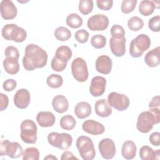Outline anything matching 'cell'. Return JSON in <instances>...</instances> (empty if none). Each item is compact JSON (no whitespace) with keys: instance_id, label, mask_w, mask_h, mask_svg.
<instances>
[{"instance_id":"cell-9","label":"cell","mask_w":160,"mask_h":160,"mask_svg":"<svg viewBox=\"0 0 160 160\" xmlns=\"http://www.w3.org/2000/svg\"><path fill=\"white\" fill-rule=\"evenodd\" d=\"M23 149L18 142H11L4 139L0 144V156H8L11 158H18L22 155Z\"/></svg>"},{"instance_id":"cell-20","label":"cell","mask_w":160,"mask_h":160,"mask_svg":"<svg viewBox=\"0 0 160 160\" xmlns=\"http://www.w3.org/2000/svg\"><path fill=\"white\" fill-rule=\"evenodd\" d=\"M52 106L55 111L58 113H63L69 108V102L67 98L61 94L54 96L52 100Z\"/></svg>"},{"instance_id":"cell-43","label":"cell","mask_w":160,"mask_h":160,"mask_svg":"<svg viewBox=\"0 0 160 160\" xmlns=\"http://www.w3.org/2000/svg\"><path fill=\"white\" fill-rule=\"evenodd\" d=\"M96 4L99 9L102 11L110 10L113 5L112 0H97Z\"/></svg>"},{"instance_id":"cell-3","label":"cell","mask_w":160,"mask_h":160,"mask_svg":"<svg viewBox=\"0 0 160 160\" xmlns=\"http://www.w3.org/2000/svg\"><path fill=\"white\" fill-rule=\"evenodd\" d=\"M151 45L149 37L144 34H140L134 38L129 45V54L131 57L138 58L148 50Z\"/></svg>"},{"instance_id":"cell-40","label":"cell","mask_w":160,"mask_h":160,"mask_svg":"<svg viewBox=\"0 0 160 160\" xmlns=\"http://www.w3.org/2000/svg\"><path fill=\"white\" fill-rule=\"evenodd\" d=\"M89 36V32L84 29L77 31L74 34V38L79 43H82V44L85 43L88 41Z\"/></svg>"},{"instance_id":"cell-4","label":"cell","mask_w":160,"mask_h":160,"mask_svg":"<svg viewBox=\"0 0 160 160\" xmlns=\"http://www.w3.org/2000/svg\"><path fill=\"white\" fill-rule=\"evenodd\" d=\"M76 148L84 160H92L96 156L95 148L92 139L86 136H81L76 140Z\"/></svg>"},{"instance_id":"cell-6","label":"cell","mask_w":160,"mask_h":160,"mask_svg":"<svg viewBox=\"0 0 160 160\" xmlns=\"http://www.w3.org/2000/svg\"><path fill=\"white\" fill-rule=\"evenodd\" d=\"M20 136L22 141L27 144H34L37 141L38 128L36 123L31 119L21 122Z\"/></svg>"},{"instance_id":"cell-27","label":"cell","mask_w":160,"mask_h":160,"mask_svg":"<svg viewBox=\"0 0 160 160\" xmlns=\"http://www.w3.org/2000/svg\"><path fill=\"white\" fill-rule=\"evenodd\" d=\"M54 57L63 62L68 63L72 57V51L67 46H61L56 49Z\"/></svg>"},{"instance_id":"cell-11","label":"cell","mask_w":160,"mask_h":160,"mask_svg":"<svg viewBox=\"0 0 160 160\" xmlns=\"http://www.w3.org/2000/svg\"><path fill=\"white\" fill-rule=\"evenodd\" d=\"M109 25L108 18L102 14H97L89 18L87 26L92 31H104L106 29Z\"/></svg>"},{"instance_id":"cell-47","label":"cell","mask_w":160,"mask_h":160,"mask_svg":"<svg viewBox=\"0 0 160 160\" xmlns=\"http://www.w3.org/2000/svg\"><path fill=\"white\" fill-rule=\"evenodd\" d=\"M160 105V101H159V96H154L151 101L149 103V108H154L159 107Z\"/></svg>"},{"instance_id":"cell-25","label":"cell","mask_w":160,"mask_h":160,"mask_svg":"<svg viewBox=\"0 0 160 160\" xmlns=\"http://www.w3.org/2000/svg\"><path fill=\"white\" fill-rule=\"evenodd\" d=\"M139 157L142 160L159 159L160 149L154 151L148 146H143L140 148Z\"/></svg>"},{"instance_id":"cell-48","label":"cell","mask_w":160,"mask_h":160,"mask_svg":"<svg viewBox=\"0 0 160 160\" xmlns=\"http://www.w3.org/2000/svg\"><path fill=\"white\" fill-rule=\"evenodd\" d=\"M72 159H78V158L75 156H74V154L71 151H64L62 154V155L61 156V159H62V160Z\"/></svg>"},{"instance_id":"cell-33","label":"cell","mask_w":160,"mask_h":160,"mask_svg":"<svg viewBox=\"0 0 160 160\" xmlns=\"http://www.w3.org/2000/svg\"><path fill=\"white\" fill-rule=\"evenodd\" d=\"M128 26L132 31H138L143 28L144 21L138 16H132L128 20Z\"/></svg>"},{"instance_id":"cell-16","label":"cell","mask_w":160,"mask_h":160,"mask_svg":"<svg viewBox=\"0 0 160 160\" xmlns=\"http://www.w3.org/2000/svg\"><path fill=\"white\" fill-rule=\"evenodd\" d=\"M82 128L85 132L95 136L102 134L105 131L102 124L92 119L86 120L82 123Z\"/></svg>"},{"instance_id":"cell-44","label":"cell","mask_w":160,"mask_h":160,"mask_svg":"<svg viewBox=\"0 0 160 160\" xmlns=\"http://www.w3.org/2000/svg\"><path fill=\"white\" fill-rule=\"evenodd\" d=\"M17 86V82L13 79H8L3 82L2 88L3 89L7 91L10 92L14 90Z\"/></svg>"},{"instance_id":"cell-46","label":"cell","mask_w":160,"mask_h":160,"mask_svg":"<svg viewBox=\"0 0 160 160\" xmlns=\"http://www.w3.org/2000/svg\"><path fill=\"white\" fill-rule=\"evenodd\" d=\"M9 104L8 97L4 93H0V111L5 110Z\"/></svg>"},{"instance_id":"cell-29","label":"cell","mask_w":160,"mask_h":160,"mask_svg":"<svg viewBox=\"0 0 160 160\" xmlns=\"http://www.w3.org/2000/svg\"><path fill=\"white\" fill-rule=\"evenodd\" d=\"M60 126L65 130L70 131L73 129L76 124V121L73 116L69 114L63 116L60 119Z\"/></svg>"},{"instance_id":"cell-12","label":"cell","mask_w":160,"mask_h":160,"mask_svg":"<svg viewBox=\"0 0 160 160\" xmlns=\"http://www.w3.org/2000/svg\"><path fill=\"white\" fill-rule=\"evenodd\" d=\"M99 151L105 159H111L114 158L116 154L115 144L110 138H104L100 141L98 144Z\"/></svg>"},{"instance_id":"cell-1","label":"cell","mask_w":160,"mask_h":160,"mask_svg":"<svg viewBox=\"0 0 160 160\" xmlns=\"http://www.w3.org/2000/svg\"><path fill=\"white\" fill-rule=\"evenodd\" d=\"M48 61V54L45 50L34 44H29L25 48L22 64L27 71L44 68Z\"/></svg>"},{"instance_id":"cell-2","label":"cell","mask_w":160,"mask_h":160,"mask_svg":"<svg viewBox=\"0 0 160 160\" xmlns=\"http://www.w3.org/2000/svg\"><path fill=\"white\" fill-rule=\"evenodd\" d=\"M160 122V110L159 108H150L149 111H143L138 116L136 128L141 133H148L154 124Z\"/></svg>"},{"instance_id":"cell-23","label":"cell","mask_w":160,"mask_h":160,"mask_svg":"<svg viewBox=\"0 0 160 160\" xmlns=\"http://www.w3.org/2000/svg\"><path fill=\"white\" fill-rule=\"evenodd\" d=\"M137 152V147L132 141L124 142L121 148V154L126 159H132L135 158Z\"/></svg>"},{"instance_id":"cell-32","label":"cell","mask_w":160,"mask_h":160,"mask_svg":"<svg viewBox=\"0 0 160 160\" xmlns=\"http://www.w3.org/2000/svg\"><path fill=\"white\" fill-rule=\"evenodd\" d=\"M46 83L48 86L51 88H59L63 83V79L61 75L52 74L47 78Z\"/></svg>"},{"instance_id":"cell-24","label":"cell","mask_w":160,"mask_h":160,"mask_svg":"<svg viewBox=\"0 0 160 160\" xmlns=\"http://www.w3.org/2000/svg\"><path fill=\"white\" fill-rule=\"evenodd\" d=\"M92 112V108L89 103L82 101L78 102L74 108L75 115L81 119L88 118Z\"/></svg>"},{"instance_id":"cell-13","label":"cell","mask_w":160,"mask_h":160,"mask_svg":"<svg viewBox=\"0 0 160 160\" xmlns=\"http://www.w3.org/2000/svg\"><path fill=\"white\" fill-rule=\"evenodd\" d=\"M0 12L4 19L11 20L16 17L18 10L12 1L2 0L0 3Z\"/></svg>"},{"instance_id":"cell-31","label":"cell","mask_w":160,"mask_h":160,"mask_svg":"<svg viewBox=\"0 0 160 160\" xmlns=\"http://www.w3.org/2000/svg\"><path fill=\"white\" fill-rule=\"evenodd\" d=\"M55 38L60 41H66L69 39L71 37L70 30L64 26H59L54 31Z\"/></svg>"},{"instance_id":"cell-7","label":"cell","mask_w":160,"mask_h":160,"mask_svg":"<svg viewBox=\"0 0 160 160\" xmlns=\"http://www.w3.org/2000/svg\"><path fill=\"white\" fill-rule=\"evenodd\" d=\"M48 141L53 147L61 150H67L72 145V138L68 133L51 132L48 136Z\"/></svg>"},{"instance_id":"cell-39","label":"cell","mask_w":160,"mask_h":160,"mask_svg":"<svg viewBox=\"0 0 160 160\" xmlns=\"http://www.w3.org/2000/svg\"><path fill=\"white\" fill-rule=\"evenodd\" d=\"M148 28L153 32L160 31V16L159 15L155 16L149 20Z\"/></svg>"},{"instance_id":"cell-18","label":"cell","mask_w":160,"mask_h":160,"mask_svg":"<svg viewBox=\"0 0 160 160\" xmlns=\"http://www.w3.org/2000/svg\"><path fill=\"white\" fill-rule=\"evenodd\" d=\"M109 47L112 53L116 57H122L126 52V38L115 39L111 38L109 39Z\"/></svg>"},{"instance_id":"cell-26","label":"cell","mask_w":160,"mask_h":160,"mask_svg":"<svg viewBox=\"0 0 160 160\" xmlns=\"http://www.w3.org/2000/svg\"><path fill=\"white\" fill-rule=\"evenodd\" d=\"M3 67L5 71L9 74H16L19 71L18 60L13 58H6L3 61Z\"/></svg>"},{"instance_id":"cell-5","label":"cell","mask_w":160,"mask_h":160,"mask_svg":"<svg viewBox=\"0 0 160 160\" xmlns=\"http://www.w3.org/2000/svg\"><path fill=\"white\" fill-rule=\"evenodd\" d=\"M1 34L7 41H13L16 42H23L27 37V32L23 28L15 24H8L3 26Z\"/></svg>"},{"instance_id":"cell-8","label":"cell","mask_w":160,"mask_h":160,"mask_svg":"<svg viewBox=\"0 0 160 160\" xmlns=\"http://www.w3.org/2000/svg\"><path fill=\"white\" fill-rule=\"evenodd\" d=\"M71 72L77 81L83 82L87 81L89 71L86 61L81 58H75L71 63Z\"/></svg>"},{"instance_id":"cell-22","label":"cell","mask_w":160,"mask_h":160,"mask_svg":"<svg viewBox=\"0 0 160 160\" xmlns=\"http://www.w3.org/2000/svg\"><path fill=\"white\" fill-rule=\"evenodd\" d=\"M94 109L96 114L102 118H107L112 114V109L105 99L98 100L95 102Z\"/></svg>"},{"instance_id":"cell-21","label":"cell","mask_w":160,"mask_h":160,"mask_svg":"<svg viewBox=\"0 0 160 160\" xmlns=\"http://www.w3.org/2000/svg\"><path fill=\"white\" fill-rule=\"evenodd\" d=\"M160 48L158 46L150 51H149L144 56V61L148 66L154 68L159 64Z\"/></svg>"},{"instance_id":"cell-30","label":"cell","mask_w":160,"mask_h":160,"mask_svg":"<svg viewBox=\"0 0 160 160\" xmlns=\"http://www.w3.org/2000/svg\"><path fill=\"white\" fill-rule=\"evenodd\" d=\"M66 22L67 25L70 28L77 29L82 26V19L76 13H71L67 16Z\"/></svg>"},{"instance_id":"cell-19","label":"cell","mask_w":160,"mask_h":160,"mask_svg":"<svg viewBox=\"0 0 160 160\" xmlns=\"http://www.w3.org/2000/svg\"><path fill=\"white\" fill-rule=\"evenodd\" d=\"M36 121L42 128L52 126L56 121V118L50 111H41L36 116Z\"/></svg>"},{"instance_id":"cell-37","label":"cell","mask_w":160,"mask_h":160,"mask_svg":"<svg viewBox=\"0 0 160 160\" xmlns=\"http://www.w3.org/2000/svg\"><path fill=\"white\" fill-rule=\"evenodd\" d=\"M137 0H124L121 6V10L124 14H129L134 11L136 8Z\"/></svg>"},{"instance_id":"cell-34","label":"cell","mask_w":160,"mask_h":160,"mask_svg":"<svg viewBox=\"0 0 160 160\" xmlns=\"http://www.w3.org/2000/svg\"><path fill=\"white\" fill-rule=\"evenodd\" d=\"M22 156L23 160H38L39 152L36 148H28L23 151Z\"/></svg>"},{"instance_id":"cell-15","label":"cell","mask_w":160,"mask_h":160,"mask_svg":"<svg viewBox=\"0 0 160 160\" xmlns=\"http://www.w3.org/2000/svg\"><path fill=\"white\" fill-rule=\"evenodd\" d=\"M14 104L19 109H26L31 101L30 93L26 89H20L14 96Z\"/></svg>"},{"instance_id":"cell-42","label":"cell","mask_w":160,"mask_h":160,"mask_svg":"<svg viewBox=\"0 0 160 160\" xmlns=\"http://www.w3.org/2000/svg\"><path fill=\"white\" fill-rule=\"evenodd\" d=\"M4 54L6 58H13L18 60L19 58V52L18 48L13 46H8L5 49Z\"/></svg>"},{"instance_id":"cell-38","label":"cell","mask_w":160,"mask_h":160,"mask_svg":"<svg viewBox=\"0 0 160 160\" xmlns=\"http://www.w3.org/2000/svg\"><path fill=\"white\" fill-rule=\"evenodd\" d=\"M110 32L111 37L115 39H122L125 38V31L124 28L119 24L113 25L111 28Z\"/></svg>"},{"instance_id":"cell-10","label":"cell","mask_w":160,"mask_h":160,"mask_svg":"<svg viewBox=\"0 0 160 160\" xmlns=\"http://www.w3.org/2000/svg\"><path fill=\"white\" fill-rule=\"evenodd\" d=\"M108 102L110 106L119 111L128 109L129 105V98L124 94L112 92L108 96Z\"/></svg>"},{"instance_id":"cell-17","label":"cell","mask_w":160,"mask_h":160,"mask_svg":"<svg viewBox=\"0 0 160 160\" xmlns=\"http://www.w3.org/2000/svg\"><path fill=\"white\" fill-rule=\"evenodd\" d=\"M112 66L111 59L106 55H101L96 60V70L101 74H108L111 72Z\"/></svg>"},{"instance_id":"cell-45","label":"cell","mask_w":160,"mask_h":160,"mask_svg":"<svg viewBox=\"0 0 160 160\" xmlns=\"http://www.w3.org/2000/svg\"><path fill=\"white\" fill-rule=\"evenodd\" d=\"M151 144L154 146H159L160 145V133L159 132H152L149 137Z\"/></svg>"},{"instance_id":"cell-36","label":"cell","mask_w":160,"mask_h":160,"mask_svg":"<svg viewBox=\"0 0 160 160\" xmlns=\"http://www.w3.org/2000/svg\"><path fill=\"white\" fill-rule=\"evenodd\" d=\"M91 44L96 49L103 48L106 44V38L101 34H95L91 39Z\"/></svg>"},{"instance_id":"cell-49","label":"cell","mask_w":160,"mask_h":160,"mask_svg":"<svg viewBox=\"0 0 160 160\" xmlns=\"http://www.w3.org/2000/svg\"><path fill=\"white\" fill-rule=\"evenodd\" d=\"M44 159L45 160V159H48V160H52V159H58V158L56 157V156H54V155H52V154H49V155H48L47 156H46V157H44Z\"/></svg>"},{"instance_id":"cell-28","label":"cell","mask_w":160,"mask_h":160,"mask_svg":"<svg viewBox=\"0 0 160 160\" xmlns=\"http://www.w3.org/2000/svg\"><path fill=\"white\" fill-rule=\"evenodd\" d=\"M156 9V6L152 1L143 0L140 2L139 5V12L144 16H148L153 13Z\"/></svg>"},{"instance_id":"cell-14","label":"cell","mask_w":160,"mask_h":160,"mask_svg":"<svg viewBox=\"0 0 160 160\" xmlns=\"http://www.w3.org/2000/svg\"><path fill=\"white\" fill-rule=\"evenodd\" d=\"M106 79L102 76H94L91 79L89 92L94 97L102 96L105 92Z\"/></svg>"},{"instance_id":"cell-41","label":"cell","mask_w":160,"mask_h":160,"mask_svg":"<svg viewBox=\"0 0 160 160\" xmlns=\"http://www.w3.org/2000/svg\"><path fill=\"white\" fill-rule=\"evenodd\" d=\"M51 66L54 71L57 72H61L66 69L67 66V63L63 62L58 60L56 57L54 56L51 62Z\"/></svg>"},{"instance_id":"cell-35","label":"cell","mask_w":160,"mask_h":160,"mask_svg":"<svg viewBox=\"0 0 160 160\" xmlns=\"http://www.w3.org/2000/svg\"><path fill=\"white\" fill-rule=\"evenodd\" d=\"M94 7V2L92 0H81L79 2L78 9L83 15H88L92 12Z\"/></svg>"}]
</instances>
